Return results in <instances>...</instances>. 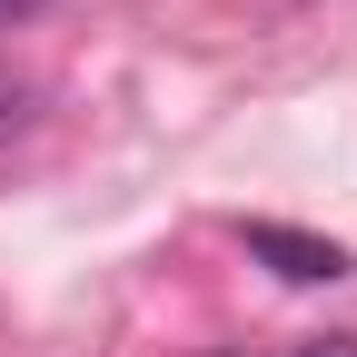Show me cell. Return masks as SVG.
<instances>
[{
	"label": "cell",
	"mask_w": 357,
	"mask_h": 357,
	"mask_svg": "<svg viewBox=\"0 0 357 357\" xmlns=\"http://www.w3.org/2000/svg\"><path fill=\"white\" fill-rule=\"evenodd\" d=\"M248 258H268V268H278V278H298V288H328V278H347V248L337 238H318V229H288V218H248Z\"/></svg>",
	"instance_id": "6da1fadb"
},
{
	"label": "cell",
	"mask_w": 357,
	"mask_h": 357,
	"mask_svg": "<svg viewBox=\"0 0 357 357\" xmlns=\"http://www.w3.org/2000/svg\"><path fill=\"white\" fill-rule=\"evenodd\" d=\"M20 129H30V89L0 79V139H20Z\"/></svg>",
	"instance_id": "7a4b0ae2"
},
{
	"label": "cell",
	"mask_w": 357,
	"mask_h": 357,
	"mask_svg": "<svg viewBox=\"0 0 357 357\" xmlns=\"http://www.w3.org/2000/svg\"><path fill=\"white\" fill-rule=\"evenodd\" d=\"M298 357H357V337H307Z\"/></svg>",
	"instance_id": "3957f363"
},
{
	"label": "cell",
	"mask_w": 357,
	"mask_h": 357,
	"mask_svg": "<svg viewBox=\"0 0 357 357\" xmlns=\"http://www.w3.org/2000/svg\"><path fill=\"white\" fill-rule=\"evenodd\" d=\"M30 10H40V0H0V30H10V20H30Z\"/></svg>",
	"instance_id": "277c9868"
}]
</instances>
